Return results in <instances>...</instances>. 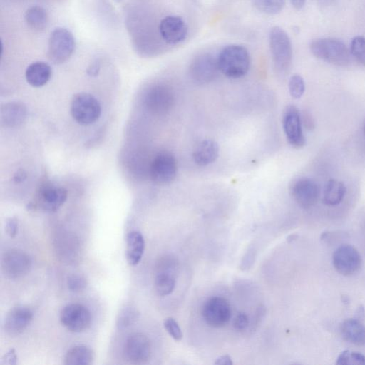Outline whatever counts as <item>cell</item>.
Instances as JSON below:
<instances>
[{
	"instance_id": "f546056e",
	"label": "cell",
	"mask_w": 365,
	"mask_h": 365,
	"mask_svg": "<svg viewBox=\"0 0 365 365\" xmlns=\"http://www.w3.org/2000/svg\"><path fill=\"white\" fill-rule=\"evenodd\" d=\"M336 364L339 365H365V356L357 351L345 350L338 356Z\"/></svg>"
},
{
	"instance_id": "4dcf8cb0",
	"label": "cell",
	"mask_w": 365,
	"mask_h": 365,
	"mask_svg": "<svg viewBox=\"0 0 365 365\" xmlns=\"http://www.w3.org/2000/svg\"><path fill=\"white\" fill-rule=\"evenodd\" d=\"M350 53L360 64L365 66V37L356 36L350 44Z\"/></svg>"
},
{
	"instance_id": "ba28073f",
	"label": "cell",
	"mask_w": 365,
	"mask_h": 365,
	"mask_svg": "<svg viewBox=\"0 0 365 365\" xmlns=\"http://www.w3.org/2000/svg\"><path fill=\"white\" fill-rule=\"evenodd\" d=\"M231 307L224 297L214 296L202 305V316L205 323L212 328L225 327L231 318Z\"/></svg>"
},
{
	"instance_id": "e575fe53",
	"label": "cell",
	"mask_w": 365,
	"mask_h": 365,
	"mask_svg": "<svg viewBox=\"0 0 365 365\" xmlns=\"http://www.w3.org/2000/svg\"><path fill=\"white\" fill-rule=\"evenodd\" d=\"M233 326L237 331H242L249 326V318L245 313H239L234 319Z\"/></svg>"
},
{
	"instance_id": "44dd1931",
	"label": "cell",
	"mask_w": 365,
	"mask_h": 365,
	"mask_svg": "<svg viewBox=\"0 0 365 365\" xmlns=\"http://www.w3.org/2000/svg\"><path fill=\"white\" fill-rule=\"evenodd\" d=\"M341 336L346 341L361 346L365 344V326L357 318L347 319L340 327Z\"/></svg>"
},
{
	"instance_id": "8fae6325",
	"label": "cell",
	"mask_w": 365,
	"mask_h": 365,
	"mask_svg": "<svg viewBox=\"0 0 365 365\" xmlns=\"http://www.w3.org/2000/svg\"><path fill=\"white\" fill-rule=\"evenodd\" d=\"M62 325L73 332H82L88 329L91 323V314L83 304L73 303L65 306L60 313Z\"/></svg>"
},
{
	"instance_id": "9c48e42d",
	"label": "cell",
	"mask_w": 365,
	"mask_h": 365,
	"mask_svg": "<svg viewBox=\"0 0 365 365\" xmlns=\"http://www.w3.org/2000/svg\"><path fill=\"white\" fill-rule=\"evenodd\" d=\"M31 267V259L19 249L7 250L1 258V269L4 275L11 279H20L26 275Z\"/></svg>"
},
{
	"instance_id": "d6a6232c",
	"label": "cell",
	"mask_w": 365,
	"mask_h": 365,
	"mask_svg": "<svg viewBox=\"0 0 365 365\" xmlns=\"http://www.w3.org/2000/svg\"><path fill=\"white\" fill-rule=\"evenodd\" d=\"M164 328L169 335L175 341H180L183 334L178 323L173 317H168L163 322Z\"/></svg>"
},
{
	"instance_id": "83f0119b",
	"label": "cell",
	"mask_w": 365,
	"mask_h": 365,
	"mask_svg": "<svg viewBox=\"0 0 365 365\" xmlns=\"http://www.w3.org/2000/svg\"><path fill=\"white\" fill-rule=\"evenodd\" d=\"M139 313L133 306L127 305L122 308L118 314L116 325L120 329L132 326L138 318Z\"/></svg>"
},
{
	"instance_id": "4fadbf2b",
	"label": "cell",
	"mask_w": 365,
	"mask_h": 365,
	"mask_svg": "<svg viewBox=\"0 0 365 365\" xmlns=\"http://www.w3.org/2000/svg\"><path fill=\"white\" fill-rule=\"evenodd\" d=\"M282 125L287 140L292 147L301 148L305 145L302 117L294 106L290 105L285 108Z\"/></svg>"
},
{
	"instance_id": "f1b7e54d",
	"label": "cell",
	"mask_w": 365,
	"mask_h": 365,
	"mask_svg": "<svg viewBox=\"0 0 365 365\" xmlns=\"http://www.w3.org/2000/svg\"><path fill=\"white\" fill-rule=\"evenodd\" d=\"M255 7L262 13L276 14L282 11L285 0H252Z\"/></svg>"
},
{
	"instance_id": "8d00e7d4",
	"label": "cell",
	"mask_w": 365,
	"mask_h": 365,
	"mask_svg": "<svg viewBox=\"0 0 365 365\" xmlns=\"http://www.w3.org/2000/svg\"><path fill=\"white\" fill-rule=\"evenodd\" d=\"M17 363V356L14 349L5 354L1 359V364L14 365Z\"/></svg>"
},
{
	"instance_id": "52a82bcc",
	"label": "cell",
	"mask_w": 365,
	"mask_h": 365,
	"mask_svg": "<svg viewBox=\"0 0 365 365\" xmlns=\"http://www.w3.org/2000/svg\"><path fill=\"white\" fill-rule=\"evenodd\" d=\"M178 173V163L175 156L167 151L158 153L152 160L149 167L151 180L159 185L172 182Z\"/></svg>"
},
{
	"instance_id": "cb8c5ba5",
	"label": "cell",
	"mask_w": 365,
	"mask_h": 365,
	"mask_svg": "<svg viewBox=\"0 0 365 365\" xmlns=\"http://www.w3.org/2000/svg\"><path fill=\"white\" fill-rule=\"evenodd\" d=\"M345 185L335 179H330L323 190L322 202L328 206H335L341 203L346 194Z\"/></svg>"
},
{
	"instance_id": "f35d334b",
	"label": "cell",
	"mask_w": 365,
	"mask_h": 365,
	"mask_svg": "<svg viewBox=\"0 0 365 365\" xmlns=\"http://www.w3.org/2000/svg\"><path fill=\"white\" fill-rule=\"evenodd\" d=\"M100 71V63L96 61L88 68L87 73L91 76H96Z\"/></svg>"
},
{
	"instance_id": "4316f807",
	"label": "cell",
	"mask_w": 365,
	"mask_h": 365,
	"mask_svg": "<svg viewBox=\"0 0 365 365\" xmlns=\"http://www.w3.org/2000/svg\"><path fill=\"white\" fill-rule=\"evenodd\" d=\"M175 278L171 271H158L154 281L156 293L161 297L170 294L175 287Z\"/></svg>"
},
{
	"instance_id": "6da1fadb",
	"label": "cell",
	"mask_w": 365,
	"mask_h": 365,
	"mask_svg": "<svg viewBox=\"0 0 365 365\" xmlns=\"http://www.w3.org/2000/svg\"><path fill=\"white\" fill-rule=\"evenodd\" d=\"M217 59L219 70L230 78L244 76L250 68V57L248 51L242 46L232 44L225 47Z\"/></svg>"
},
{
	"instance_id": "7c38bea8",
	"label": "cell",
	"mask_w": 365,
	"mask_h": 365,
	"mask_svg": "<svg viewBox=\"0 0 365 365\" xmlns=\"http://www.w3.org/2000/svg\"><path fill=\"white\" fill-rule=\"evenodd\" d=\"M125 359L130 363L142 364L148 362L151 356V344L143 333L136 332L128 336L123 348Z\"/></svg>"
},
{
	"instance_id": "ffe728a7",
	"label": "cell",
	"mask_w": 365,
	"mask_h": 365,
	"mask_svg": "<svg viewBox=\"0 0 365 365\" xmlns=\"http://www.w3.org/2000/svg\"><path fill=\"white\" fill-rule=\"evenodd\" d=\"M219 155V145L212 139H204L195 148L192 158L196 165L205 167L214 163Z\"/></svg>"
},
{
	"instance_id": "30bf717a",
	"label": "cell",
	"mask_w": 365,
	"mask_h": 365,
	"mask_svg": "<svg viewBox=\"0 0 365 365\" xmlns=\"http://www.w3.org/2000/svg\"><path fill=\"white\" fill-rule=\"evenodd\" d=\"M361 257L352 245L343 244L334 251L332 263L336 271L344 276L356 273L361 265Z\"/></svg>"
},
{
	"instance_id": "2e32d148",
	"label": "cell",
	"mask_w": 365,
	"mask_h": 365,
	"mask_svg": "<svg viewBox=\"0 0 365 365\" xmlns=\"http://www.w3.org/2000/svg\"><path fill=\"white\" fill-rule=\"evenodd\" d=\"M67 190L60 186L46 185L38 193L33 207H39L45 212H55L58 210L67 199Z\"/></svg>"
},
{
	"instance_id": "7402d4cb",
	"label": "cell",
	"mask_w": 365,
	"mask_h": 365,
	"mask_svg": "<svg viewBox=\"0 0 365 365\" xmlns=\"http://www.w3.org/2000/svg\"><path fill=\"white\" fill-rule=\"evenodd\" d=\"M51 73V68L47 63L36 61L27 67L25 78L29 85L38 88L44 86L49 81Z\"/></svg>"
},
{
	"instance_id": "d4e9b609",
	"label": "cell",
	"mask_w": 365,
	"mask_h": 365,
	"mask_svg": "<svg viewBox=\"0 0 365 365\" xmlns=\"http://www.w3.org/2000/svg\"><path fill=\"white\" fill-rule=\"evenodd\" d=\"M93 359V351L90 347L78 344L68 350L64 357V364L66 365H87L92 364Z\"/></svg>"
},
{
	"instance_id": "5b68a950",
	"label": "cell",
	"mask_w": 365,
	"mask_h": 365,
	"mask_svg": "<svg viewBox=\"0 0 365 365\" xmlns=\"http://www.w3.org/2000/svg\"><path fill=\"white\" fill-rule=\"evenodd\" d=\"M75 39L72 33L66 28L58 27L52 31L48 43V57L55 64L66 61L73 54Z\"/></svg>"
},
{
	"instance_id": "d590c367",
	"label": "cell",
	"mask_w": 365,
	"mask_h": 365,
	"mask_svg": "<svg viewBox=\"0 0 365 365\" xmlns=\"http://www.w3.org/2000/svg\"><path fill=\"white\" fill-rule=\"evenodd\" d=\"M19 230V221L16 217H10L6 222V232L11 237H14Z\"/></svg>"
},
{
	"instance_id": "484cf974",
	"label": "cell",
	"mask_w": 365,
	"mask_h": 365,
	"mask_svg": "<svg viewBox=\"0 0 365 365\" xmlns=\"http://www.w3.org/2000/svg\"><path fill=\"white\" fill-rule=\"evenodd\" d=\"M25 21L29 28L40 31L46 28L48 16L46 11L43 7L34 6L26 11Z\"/></svg>"
},
{
	"instance_id": "3957f363",
	"label": "cell",
	"mask_w": 365,
	"mask_h": 365,
	"mask_svg": "<svg viewBox=\"0 0 365 365\" xmlns=\"http://www.w3.org/2000/svg\"><path fill=\"white\" fill-rule=\"evenodd\" d=\"M269 48L276 71L286 74L292 65V47L287 32L279 26L272 28L269 36Z\"/></svg>"
},
{
	"instance_id": "ab89813d",
	"label": "cell",
	"mask_w": 365,
	"mask_h": 365,
	"mask_svg": "<svg viewBox=\"0 0 365 365\" xmlns=\"http://www.w3.org/2000/svg\"><path fill=\"white\" fill-rule=\"evenodd\" d=\"M26 178V173L23 170H18L13 177V181L16 183H20Z\"/></svg>"
},
{
	"instance_id": "277c9868",
	"label": "cell",
	"mask_w": 365,
	"mask_h": 365,
	"mask_svg": "<svg viewBox=\"0 0 365 365\" xmlns=\"http://www.w3.org/2000/svg\"><path fill=\"white\" fill-rule=\"evenodd\" d=\"M70 111L71 116L78 124L89 125L100 118L101 106L98 100L93 95L81 92L73 97Z\"/></svg>"
},
{
	"instance_id": "9a60e30c",
	"label": "cell",
	"mask_w": 365,
	"mask_h": 365,
	"mask_svg": "<svg viewBox=\"0 0 365 365\" xmlns=\"http://www.w3.org/2000/svg\"><path fill=\"white\" fill-rule=\"evenodd\" d=\"M291 195L295 202L303 209L314 206L319 197L318 184L309 178H300L291 186Z\"/></svg>"
},
{
	"instance_id": "e0dca14e",
	"label": "cell",
	"mask_w": 365,
	"mask_h": 365,
	"mask_svg": "<svg viewBox=\"0 0 365 365\" xmlns=\"http://www.w3.org/2000/svg\"><path fill=\"white\" fill-rule=\"evenodd\" d=\"M159 32L167 43L177 44L186 38L187 26L180 16L170 15L160 21Z\"/></svg>"
},
{
	"instance_id": "7a4b0ae2",
	"label": "cell",
	"mask_w": 365,
	"mask_h": 365,
	"mask_svg": "<svg viewBox=\"0 0 365 365\" xmlns=\"http://www.w3.org/2000/svg\"><path fill=\"white\" fill-rule=\"evenodd\" d=\"M312 53L324 61L344 66L350 62V53L346 46L334 38H322L313 40L309 44Z\"/></svg>"
},
{
	"instance_id": "603a6c76",
	"label": "cell",
	"mask_w": 365,
	"mask_h": 365,
	"mask_svg": "<svg viewBox=\"0 0 365 365\" xmlns=\"http://www.w3.org/2000/svg\"><path fill=\"white\" fill-rule=\"evenodd\" d=\"M145 250V240L138 231L130 232L126 237V259L130 265L138 264Z\"/></svg>"
},
{
	"instance_id": "74e56055",
	"label": "cell",
	"mask_w": 365,
	"mask_h": 365,
	"mask_svg": "<svg viewBox=\"0 0 365 365\" xmlns=\"http://www.w3.org/2000/svg\"><path fill=\"white\" fill-rule=\"evenodd\" d=\"M214 364L217 365H232L233 361L228 354H224L217 358Z\"/></svg>"
},
{
	"instance_id": "d6986e66",
	"label": "cell",
	"mask_w": 365,
	"mask_h": 365,
	"mask_svg": "<svg viewBox=\"0 0 365 365\" xmlns=\"http://www.w3.org/2000/svg\"><path fill=\"white\" fill-rule=\"evenodd\" d=\"M27 109L24 103L11 101L1 106L0 120L3 126L15 128L21 125L25 121Z\"/></svg>"
},
{
	"instance_id": "b9f144b4",
	"label": "cell",
	"mask_w": 365,
	"mask_h": 365,
	"mask_svg": "<svg viewBox=\"0 0 365 365\" xmlns=\"http://www.w3.org/2000/svg\"><path fill=\"white\" fill-rule=\"evenodd\" d=\"M364 135H365V124H364Z\"/></svg>"
},
{
	"instance_id": "60d3db41",
	"label": "cell",
	"mask_w": 365,
	"mask_h": 365,
	"mask_svg": "<svg viewBox=\"0 0 365 365\" xmlns=\"http://www.w3.org/2000/svg\"><path fill=\"white\" fill-rule=\"evenodd\" d=\"M292 6L296 9H301L305 4L306 0H290Z\"/></svg>"
},
{
	"instance_id": "ac0fdd59",
	"label": "cell",
	"mask_w": 365,
	"mask_h": 365,
	"mask_svg": "<svg viewBox=\"0 0 365 365\" xmlns=\"http://www.w3.org/2000/svg\"><path fill=\"white\" fill-rule=\"evenodd\" d=\"M33 319V312L26 306H16L7 313L4 323L5 332L10 336L21 334Z\"/></svg>"
},
{
	"instance_id": "8992f818",
	"label": "cell",
	"mask_w": 365,
	"mask_h": 365,
	"mask_svg": "<svg viewBox=\"0 0 365 365\" xmlns=\"http://www.w3.org/2000/svg\"><path fill=\"white\" fill-rule=\"evenodd\" d=\"M175 101L172 89L164 84H155L149 87L145 93L143 103L152 114L163 115L173 108Z\"/></svg>"
},
{
	"instance_id": "5bb4252c",
	"label": "cell",
	"mask_w": 365,
	"mask_h": 365,
	"mask_svg": "<svg viewBox=\"0 0 365 365\" xmlns=\"http://www.w3.org/2000/svg\"><path fill=\"white\" fill-rule=\"evenodd\" d=\"M219 71L217 59L210 53H202L196 56L189 68L190 78L200 84L212 81Z\"/></svg>"
},
{
	"instance_id": "836d02e7",
	"label": "cell",
	"mask_w": 365,
	"mask_h": 365,
	"mask_svg": "<svg viewBox=\"0 0 365 365\" xmlns=\"http://www.w3.org/2000/svg\"><path fill=\"white\" fill-rule=\"evenodd\" d=\"M67 285L71 291L80 292L86 288L87 280L82 274H73L68 277Z\"/></svg>"
},
{
	"instance_id": "1f68e13d",
	"label": "cell",
	"mask_w": 365,
	"mask_h": 365,
	"mask_svg": "<svg viewBox=\"0 0 365 365\" xmlns=\"http://www.w3.org/2000/svg\"><path fill=\"white\" fill-rule=\"evenodd\" d=\"M290 96L294 99L300 98L305 91V83L303 78L299 74L291 76L288 83Z\"/></svg>"
}]
</instances>
